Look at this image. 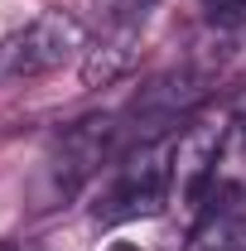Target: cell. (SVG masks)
<instances>
[{
	"label": "cell",
	"mask_w": 246,
	"mask_h": 251,
	"mask_svg": "<svg viewBox=\"0 0 246 251\" xmlns=\"http://www.w3.org/2000/svg\"><path fill=\"white\" fill-rule=\"evenodd\" d=\"M116 140H121V121H116V116H82V121H73L58 135L49 164H44V179H39V184H44V203H39V208L68 203V198L101 169V159L116 150Z\"/></svg>",
	"instance_id": "obj_1"
},
{
	"label": "cell",
	"mask_w": 246,
	"mask_h": 251,
	"mask_svg": "<svg viewBox=\"0 0 246 251\" xmlns=\"http://www.w3.org/2000/svg\"><path fill=\"white\" fill-rule=\"evenodd\" d=\"M82 53V25L68 10H44L25 29L0 39V77H44Z\"/></svg>",
	"instance_id": "obj_2"
},
{
	"label": "cell",
	"mask_w": 246,
	"mask_h": 251,
	"mask_svg": "<svg viewBox=\"0 0 246 251\" xmlns=\"http://www.w3.org/2000/svg\"><path fill=\"white\" fill-rule=\"evenodd\" d=\"M169 150L164 140H140L125 164L116 169V184L101 198L97 218L101 222H130V218H150L169 203Z\"/></svg>",
	"instance_id": "obj_3"
},
{
	"label": "cell",
	"mask_w": 246,
	"mask_h": 251,
	"mask_svg": "<svg viewBox=\"0 0 246 251\" xmlns=\"http://www.w3.org/2000/svg\"><path fill=\"white\" fill-rule=\"evenodd\" d=\"M208 92V77L198 73V68H169V73H159L154 82H145L135 101H130V140L140 145V140H164V130L169 126H179L193 116V106L203 101Z\"/></svg>",
	"instance_id": "obj_4"
},
{
	"label": "cell",
	"mask_w": 246,
	"mask_h": 251,
	"mask_svg": "<svg viewBox=\"0 0 246 251\" xmlns=\"http://www.w3.org/2000/svg\"><path fill=\"white\" fill-rule=\"evenodd\" d=\"M222 130L227 126L213 121H193L179 130L174 150H169V193L198 208L208 193H213V169H217V150H222Z\"/></svg>",
	"instance_id": "obj_5"
},
{
	"label": "cell",
	"mask_w": 246,
	"mask_h": 251,
	"mask_svg": "<svg viewBox=\"0 0 246 251\" xmlns=\"http://www.w3.org/2000/svg\"><path fill=\"white\" fill-rule=\"evenodd\" d=\"M130 63H135V29H111L87 49L82 77H87V87H106V82L130 73Z\"/></svg>",
	"instance_id": "obj_6"
},
{
	"label": "cell",
	"mask_w": 246,
	"mask_h": 251,
	"mask_svg": "<svg viewBox=\"0 0 246 251\" xmlns=\"http://www.w3.org/2000/svg\"><path fill=\"white\" fill-rule=\"evenodd\" d=\"M213 188L222 198H246V126L242 121H227V130H222Z\"/></svg>",
	"instance_id": "obj_7"
},
{
	"label": "cell",
	"mask_w": 246,
	"mask_h": 251,
	"mask_svg": "<svg viewBox=\"0 0 246 251\" xmlns=\"http://www.w3.org/2000/svg\"><path fill=\"white\" fill-rule=\"evenodd\" d=\"M154 0H92L97 20H101V29H140L145 25V15H150Z\"/></svg>",
	"instance_id": "obj_8"
},
{
	"label": "cell",
	"mask_w": 246,
	"mask_h": 251,
	"mask_svg": "<svg viewBox=\"0 0 246 251\" xmlns=\"http://www.w3.org/2000/svg\"><path fill=\"white\" fill-rule=\"evenodd\" d=\"M203 5H208V20L222 25V29L246 25V0H203Z\"/></svg>",
	"instance_id": "obj_9"
},
{
	"label": "cell",
	"mask_w": 246,
	"mask_h": 251,
	"mask_svg": "<svg viewBox=\"0 0 246 251\" xmlns=\"http://www.w3.org/2000/svg\"><path fill=\"white\" fill-rule=\"evenodd\" d=\"M111 251H140V247H125V242H121V247H111Z\"/></svg>",
	"instance_id": "obj_10"
},
{
	"label": "cell",
	"mask_w": 246,
	"mask_h": 251,
	"mask_svg": "<svg viewBox=\"0 0 246 251\" xmlns=\"http://www.w3.org/2000/svg\"><path fill=\"white\" fill-rule=\"evenodd\" d=\"M0 251H15V247H5V242H0Z\"/></svg>",
	"instance_id": "obj_11"
}]
</instances>
